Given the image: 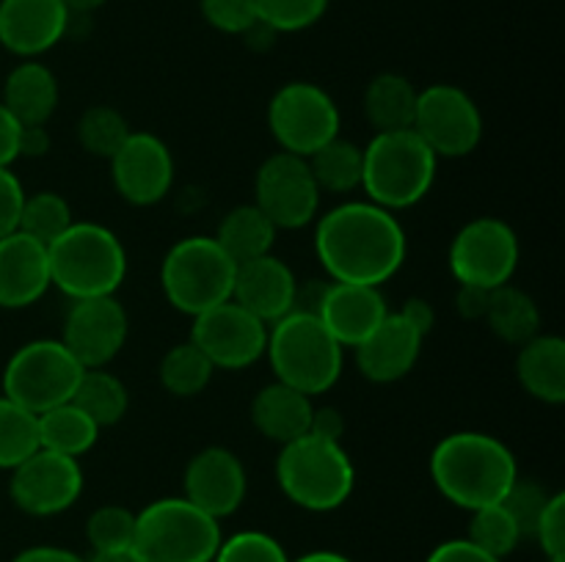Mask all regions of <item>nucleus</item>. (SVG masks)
<instances>
[{
    "label": "nucleus",
    "instance_id": "obj_1",
    "mask_svg": "<svg viewBox=\"0 0 565 562\" xmlns=\"http://www.w3.org/2000/svg\"><path fill=\"white\" fill-rule=\"evenodd\" d=\"M315 253L331 281L381 287L406 259V231L390 209L348 202L318 220Z\"/></svg>",
    "mask_w": 565,
    "mask_h": 562
},
{
    "label": "nucleus",
    "instance_id": "obj_2",
    "mask_svg": "<svg viewBox=\"0 0 565 562\" xmlns=\"http://www.w3.org/2000/svg\"><path fill=\"white\" fill-rule=\"evenodd\" d=\"M430 477L445 499L463 510L500 505L519 477L516 457L489 433H452L430 455Z\"/></svg>",
    "mask_w": 565,
    "mask_h": 562
},
{
    "label": "nucleus",
    "instance_id": "obj_3",
    "mask_svg": "<svg viewBox=\"0 0 565 562\" xmlns=\"http://www.w3.org/2000/svg\"><path fill=\"white\" fill-rule=\"evenodd\" d=\"M50 284L72 301L114 295L127 275V253L119 237L103 224H72L47 246Z\"/></svg>",
    "mask_w": 565,
    "mask_h": 562
},
{
    "label": "nucleus",
    "instance_id": "obj_4",
    "mask_svg": "<svg viewBox=\"0 0 565 562\" xmlns=\"http://www.w3.org/2000/svg\"><path fill=\"white\" fill-rule=\"evenodd\" d=\"M436 163L439 158L414 130L375 132L362 149V187L390 213L414 207L434 187Z\"/></svg>",
    "mask_w": 565,
    "mask_h": 562
},
{
    "label": "nucleus",
    "instance_id": "obj_5",
    "mask_svg": "<svg viewBox=\"0 0 565 562\" xmlns=\"http://www.w3.org/2000/svg\"><path fill=\"white\" fill-rule=\"evenodd\" d=\"M270 325L265 356L279 383L315 397L340 380L342 345L326 331L318 314L290 312Z\"/></svg>",
    "mask_w": 565,
    "mask_h": 562
},
{
    "label": "nucleus",
    "instance_id": "obj_6",
    "mask_svg": "<svg viewBox=\"0 0 565 562\" xmlns=\"http://www.w3.org/2000/svg\"><path fill=\"white\" fill-rule=\"evenodd\" d=\"M276 479L292 505L312 512H329L351 499L356 468L340 441L307 433L281 446Z\"/></svg>",
    "mask_w": 565,
    "mask_h": 562
},
{
    "label": "nucleus",
    "instance_id": "obj_7",
    "mask_svg": "<svg viewBox=\"0 0 565 562\" xmlns=\"http://www.w3.org/2000/svg\"><path fill=\"white\" fill-rule=\"evenodd\" d=\"M221 527L185 496L158 499L136 512L132 549L141 562H213Z\"/></svg>",
    "mask_w": 565,
    "mask_h": 562
},
{
    "label": "nucleus",
    "instance_id": "obj_8",
    "mask_svg": "<svg viewBox=\"0 0 565 562\" xmlns=\"http://www.w3.org/2000/svg\"><path fill=\"white\" fill-rule=\"evenodd\" d=\"M237 264L226 257L215 237H185L174 242L160 264V287L171 306L182 314L207 312L230 301Z\"/></svg>",
    "mask_w": 565,
    "mask_h": 562
},
{
    "label": "nucleus",
    "instance_id": "obj_9",
    "mask_svg": "<svg viewBox=\"0 0 565 562\" xmlns=\"http://www.w3.org/2000/svg\"><path fill=\"white\" fill-rule=\"evenodd\" d=\"M83 367L61 339H36L22 345L3 369V395L31 413L70 402L81 383Z\"/></svg>",
    "mask_w": 565,
    "mask_h": 562
},
{
    "label": "nucleus",
    "instance_id": "obj_10",
    "mask_svg": "<svg viewBox=\"0 0 565 562\" xmlns=\"http://www.w3.org/2000/svg\"><path fill=\"white\" fill-rule=\"evenodd\" d=\"M268 127L281 152L309 158L340 136V110L323 88L296 80L281 86L270 99Z\"/></svg>",
    "mask_w": 565,
    "mask_h": 562
},
{
    "label": "nucleus",
    "instance_id": "obj_11",
    "mask_svg": "<svg viewBox=\"0 0 565 562\" xmlns=\"http://www.w3.org/2000/svg\"><path fill=\"white\" fill-rule=\"evenodd\" d=\"M412 130L436 158H467L480 147L483 116L463 88L436 83L419 91Z\"/></svg>",
    "mask_w": 565,
    "mask_h": 562
},
{
    "label": "nucleus",
    "instance_id": "obj_12",
    "mask_svg": "<svg viewBox=\"0 0 565 562\" xmlns=\"http://www.w3.org/2000/svg\"><path fill=\"white\" fill-rule=\"evenodd\" d=\"M519 268V237L505 220L475 218L450 246V270L458 284L497 290Z\"/></svg>",
    "mask_w": 565,
    "mask_h": 562
},
{
    "label": "nucleus",
    "instance_id": "obj_13",
    "mask_svg": "<svg viewBox=\"0 0 565 562\" xmlns=\"http://www.w3.org/2000/svg\"><path fill=\"white\" fill-rule=\"evenodd\" d=\"M254 204L268 215L276 229H301L312 224L320 207V187L307 158L281 149L270 154L254 180Z\"/></svg>",
    "mask_w": 565,
    "mask_h": 562
},
{
    "label": "nucleus",
    "instance_id": "obj_14",
    "mask_svg": "<svg viewBox=\"0 0 565 562\" xmlns=\"http://www.w3.org/2000/svg\"><path fill=\"white\" fill-rule=\"evenodd\" d=\"M191 342L215 369H246L265 356L268 323L230 298L193 317Z\"/></svg>",
    "mask_w": 565,
    "mask_h": 562
},
{
    "label": "nucleus",
    "instance_id": "obj_15",
    "mask_svg": "<svg viewBox=\"0 0 565 562\" xmlns=\"http://www.w3.org/2000/svg\"><path fill=\"white\" fill-rule=\"evenodd\" d=\"M9 494L11 501L28 516H58L81 499L83 468L77 457L39 446L31 457L11 468Z\"/></svg>",
    "mask_w": 565,
    "mask_h": 562
},
{
    "label": "nucleus",
    "instance_id": "obj_16",
    "mask_svg": "<svg viewBox=\"0 0 565 562\" xmlns=\"http://www.w3.org/2000/svg\"><path fill=\"white\" fill-rule=\"evenodd\" d=\"M127 339V312L114 295L75 301L64 320L66 350L86 369H103L119 356Z\"/></svg>",
    "mask_w": 565,
    "mask_h": 562
},
{
    "label": "nucleus",
    "instance_id": "obj_17",
    "mask_svg": "<svg viewBox=\"0 0 565 562\" xmlns=\"http://www.w3.org/2000/svg\"><path fill=\"white\" fill-rule=\"evenodd\" d=\"M110 180L116 193L136 207L163 202L174 182L171 149L152 132H130L119 152L110 158Z\"/></svg>",
    "mask_w": 565,
    "mask_h": 562
},
{
    "label": "nucleus",
    "instance_id": "obj_18",
    "mask_svg": "<svg viewBox=\"0 0 565 562\" xmlns=\"http://www.w3.org/2000/svg\"><path fill=\"white\" fill-rule=\"evenodd\" d=\"M182 488H185V499L191 505L221 521L243 505L248 477L235 452H230L226 446H207V450L196 452L185 466Z\"/></svg>",
    "mask_w": 565,
    "mask_h": 562
},
{
    "label": "nucleus",
    "instance_id": "obj_19",
    "mask_svg": "<svg viewBox=\"0 0 565 562\" xmlns=\"http://www.w3.org/2000/svg\"><path fill=\"white\" fill-rule=\"evenodd\" d=\"M70 33L64 0H0V44L22 58H36Z\"/></svg>",
    "mask_w": 565,
    "mask_h": 562
},
{
    "label": "nucleus",
    "instance_id": "obj_20",
    "mask_svg": "<svg viewBox=\"0 0 565 562\" xmlns=\"http://www.w3.org/2000/svg\"><path fill=\"white\" fill-rule=\"evenodd\" d=\"M298 279L285 259L265 253V257L241 262L235 270L232 301L241 303L246 312L263 323H276L296 309Z\"/></svg>",
    "mask_w": 565,
    "mask_h": 562
},
{
    "label": "nucleus",
    "instance_id": "obj_21",
    "mask_svg": "<svg viewBox=\"0 0 565 562\" xmlns=\"http://www.w3.org/2000/svg\"><path fill=\"white\" fill-rule=\"evenodd\" d=\"M390 314L379 287L329 281L320 298L318 317L342 347H356L384 323Z\"/></svg>",
    "mask_w": 565,
    "mask_h": 562
},
{
    "label": "nucleus",
    "instance_id": "obj_22",
    "mask_svg": "<svg viewBox=\"0 0 565 562\" xmlns=\"http://www.w3.org/2000/svg\"><path fill=\"white\" fill-rule=\"evenodd\" d=\"M423 342V331L414 328L401 312H390L362 345L353 347L359 372L373 383H395L417 367Z\"/></svg>",
    "mask_w": 565,
    "mask_h": 562
},
{
    "label": "nucleus",
    "instance_id": "obj_23",
    "mask_svg": "<svg viewBox=\"0 0 565 562\" xmlns=\"http://www.w3.org/2000/svg\"><path fill=\"white\" fill-rule=\"evenodd\" d=\"M50 287L47 246L22 231L0 237V309H25Z\"/></svg>",
    "mask_w": 565,
    "mask_h": 562
},
{
    "label": "nucleus",
    "instance_id": "obj_24",
    "mask_svg": "<svg viewBox=\"0 0 565 562\" xmlns=\"http://www.w3.org/2000/svg\"><path fill=\"white\" fill-rule=\"evenodd\" d=\"M312 411V397L276 380L254 397L252 422L265 439L285 446L309 433Z\"/></svg>",
    "mask_w": 565,
    "mask_h": 562
},
{
    "label": "nucleus",
    "instance_id": "obj_25",
    "mask_svg": "<svg viewBox=\"0 0 565 562\" xmlns=\"http://www.w3.org/2000/svg\"><path fill=\"white\" fill-rule=\"evenodd\" d=\"M0 102L22 127L47 125L50 116L58 108V80L50 66L39 61H22L6 77Z\"/></svg>",
    "mask_w": 565,
    "mask_h": 562
},
{
    "label": "nucleus",
    "instance_id": "obj_26",
    "mask_svg": "<svg viewBox=\"0 0 565 562\" xmlns=\"http://www.w3.org/2000/svg\"><path fill=\"white\" fill-rule=\"evenodd\" d=\"M516 378L530 397L550 406L565 400V342L555 334H539L524 342L516 358Z\"/></svg>",
    "mask_w": 565,
    "mask_h": 562
},
{
    "label": "nucleus",
    "instance_id": "obj_27",
    "mask_svg": "<svg viewBox=\"0 0 565 562\" xmlns=\"http://www.w3.org/2000/svg\"><path fill=\"white\" fill-rule=\"evenodd\" d=\"M419 91L408 77L397 72H381L364 91V116L375 132L412 130Z\"/></svg>",
    "mask_w": 565,
    "mask_h": 562
},
{
    "label": "nucleus",
    "instance_id": "obj_28",
    "mask_svg": "<svg viewBox=\"0 0 565 562\" xmlns=\"http://www.w3.org/2000/svg\"><path fill=\"white\" fill-rule=\"evenodd\" d=\"M276 231L279 229L270 224L268 215L257 204H241L224 215L218 231H215V242L224 248L232 262L241 264L270 253Z\"/></svg>",
    "mask_w": 565,
    "mask_h": 562
},
{
    "label": "nucleus",
    "instance_id": "obj_29",
    "mask_svg": "<svg viewBox=\"0 0 565 562\" xmlns=\"http://www.w3.org/2000/svg\"><path fill=\"white\" fill-rule=\"evenodd\" d=\"M39 446L61 455L81 457L97 444L99 428L75 406V402H61L50 411L39 413Z\"/></svg>",
    "mask_w": 565,
    "mask_h": 562
},
{
    "label": "nucleus",
    "instance_id": "obj_30",
    "mask_svg": "<svg viewBox=\"0 0 565 562\" xmlns=\"http://www.w3.org/2000/svg\"><path fill=\"white\" fill-rule=\"evenodd\" d=\"M486 323L489 328L500 336L502 342L522 347L533 336L541 334V312L539 303L527 295L524 290L511 284H502L491 290L489 312H486Z\"/></svg>",
    "mask_w": 565,
    "mask_h": 562
},
{
    "label": "nucleus",
    "instance_id": "obj_31",
    "mask_svg": "<svg viewBox=\"0 0 565 562\" xmlns=\"http://www.w3.org/2000/svg\"><path fill=\"white\" fill-rule=\"evenodd\" d=\"M72 402L97 424L103 428H114L125 419L127 406H130V397H127L125 383L116 378L108 369H86L77 383Z\"/></svg>",
    "mask_w": 565,
    "mask_h": 562
},
{
    "label": "nucleus",
    "instance_id": "obj_32",
    "mask_svg": "<svg viewBox=\"0 0 565 562\" xmlns=\"http://www.w3.org/2000/svg\"><path fill=\"white\" fill-rule=\"evenodd\" d=\"M307 165L320 193H351L362 187V147L345 138H331L318 152L309 154Z\"/></svg>",
    "mask_w": 565,
    "mask_h": 562
},
{
    "label": "nucleus",
    "instance_id": "obj_33",
    "mask_svg": "<svg viewBox=\"0 0 565 562\" xmlns=\"http://www.w3.org/2000/svg\"><path fill=\"white\" fill-rule=\"evenodd\" d=\"M213 364L207 361L202 350L191 339L174 345L163 356L158 369V378L163 389L174 397H196L207 389L213 378Z\"/></svg>",
    "mask_w": 565,
    "mask_h": 562
},
{
    "label": "nucleus",
    "instance_id": "obj_34",
    "mask_svg": "<svg viewBox=\"0 0 565 562\" xmlns=\"http://www.w3.org/2000/svg\"><path fill=\"white\" fill-rule=\"evenodd\" d=\"M39 450V419L0 395V468H17Z\"/></svg>",
    "mask_w": 565,
    "mask_h": 562
},
{
    "label": "nucleus",
    "instance_id": "obj_35",
    "mask_svg": "<svg viewBox=\"0 0 565 562\" xmlns=\"http://www.w3.org/2000/svg\"><path fill=\"white\" fill-rule=\"evenodd\" d=\"M130 132L125 116L110 105H92L88 110H83L81 121H77V141L94 158H114L121 143L130 138Z\"/></svg>",
    "mask_w": 565,
    "mask_h": 562
},
{
    "label": "nucleus",
    "instance_id": "obj_36",
    "mask_svg": "<svg viewBox=\"0 0 565 562\" xmlns=\"http://www.w3.org/2000/svg\"><path fill=\"white\" fill-rule=\"evenodd\" d=\"M75 224L72 220V209L70 202L64 196L53 191H42L36 196H25L22 202V213H20V229L22 235L33 237L42 246H50L55 237L64 235L70 226Z\"/></svg>",
    "mask_w": 565,
    "mask_h": 562
},
{
    "label": "nucleus",
    "instance_id": "obj_37",
    "mask_svg": "<svg viewBox=\"0 0 565 562\" xmlns=\"http://www.w3.org/2000/svg\"><path fill=\"white\" fill-rule=\"evenodd\" d=\"M467 540H472L486 554L502 560V556H508L516 549L519 540H522V532H519L516 521H513L505 507L489 505L480 507V510H472Z\"/></svg>",
    "mask_w": 565,
    "mask_h": 562
},
{
    "label": "nucleus",
    "instance_id": "obj_38",
    "mask_svg": "<svg viewBox=\"0 0 565 562\" xmlns=\"http://www.w3.org/2000/svg\"><path fill=\"white\" fill-rule=\"evenodd\" d=\"M86 534L94 551L130 549L132 540H136V512L121 505L97 507L88 516Z\"/></svg>",
    "mask_w": 565,
    "mask_h": 562
},
{
    "label": "nucleus",
    "instance_id": "obj_39",
    "mask_svg": "<svg viewBox=\"0 0 565 562\" xmlns=\"http://www.w3.org/2000/svg\"><path fill=\"white\" fill-rule=\"evenodd\" d=\"M329 0H257V20L276 33H296L315 25Z\"/></svg>",
    "mask_w": 565,
    "mask_h": 562
},
{
    "label": "nucleus",
    "instance_id": "obj_40",
    "mask_svg": "<svg viewBox=\"0 0 565 562\" xmlns=\"http://www.w3.org/2000/svg\"><path fill=\"white\" fill-rule=\"evenodd\" d=\"M213 562H290L276 538L265 532H237L230 540H221Z\"/></svg>",
    "mask_w": 565,
    "mask_h": 562
},
{
    "label": "nucleus",
    "instance_id": "obj_41",
    "mask_svg": "<svg viewBox=\"0 0 565 562\" xmlns=\"http://www.w3.org/2000/svg\"><path fill=\"white\" fill-rule=\"evenodd\" d=\"M552 494H546L539 483L533 479L516 477V483L508 488V494L502 496L500 505L511 512V518L516 521L522 538H533L535 523H539L541 512H544L546 501H550Z\"/></svg>",
    "mask_w": 565,
    "mask_h": 562
},
{
    "label": "nucleus",
    "instance_id": "obj_42",
    "mask_svg": "<svg viewBox=\"0 0 565 562\" xmlns=\"http://www.w3.org/2000/svg\"><path fill=\"white\" fill-rule=\"evenodd\" d=\"M207 25L221 33H246L257 22V0H199Z\"/></svg>",
    "mask_w": 565,
    "mask_h": 562
},
{
    "label": "nucleus",
    "instance_id": "obj_43",
    "mask_svg": "<svg viewBox=\"0 0 565 562\" xmlns=\"http://www.w3.org/2000/svg\"><path fill=\"white\" fill-rule=\"evenodd\" d=\"M533 538L544 549L546 560L565 562V494H552L535 523Z\"/></svg>",
    "mask_w": 565,
    "mask_h": 562
},
{
    "label": "nucleus",
    "instance_id": "obj_44",
    "mask_svg": "<svg viewBox=\"0 0 565 562\" xmlns=\"http://www.w3.org/2000/svg\"><path fill=\"white\" fill-rule=\"evenodd\" d=\"M25 202L22 182L17 180L9 165H0V237L20 229V213Z\"/></svg>",
    "mask_w": 565,
    "mask_h": 562
},
{
    "label": "nucleus",
    "instance_id": "obj_45",
    "mask_svg": "<svg viewBox=\"0 0 565 562\" xmlns=\"http://www.w3.org/2000/svg\"><path fill=\"white\" fill-rule=\"evenodd\" d=\"M425 562H502V560L486 554V551L478 549L472 540L461 538V540H447V543L436 545Z\"/></svg>",
    "mask_w": 565,
    "mask_h": 562
},
{
    "label": "nucleus",
    "instance_id": "obj_46",
    "mask_svg": "<svg viewBox=\"0 0 565 562\" xmlns=\"http://www.w3.org/2000/svg\"><path fill=\"white\" fill-rule=\"evenodd\" d=\"M20 121L0 102V165H11L20 158Z\"/></svg>",
    "mask_w": 565,
    "mask_h": 562
},
{
    "label": "nucleus",
    "instance_id": "obj_47",
    "mask_svg": "<svg viewBox=\"0 0 565 562\" xmlns=\"http://www.w3.org/2000/svg\"><path fill=\"white\" fill-rule=\"evenodd\" d=\"M489 301H491V290H483V287H472V284H458L456 306L458 312H461V317L486 320Z\"/></svg>",
    "mask_w": 565,
    "mask_h": 562
},
{
    "label": "nucleus",
    "instance_id": "obj_48",
    "mask_svg": "<svg viewBox=\"0 0 565 562\" xmlns=\"http://www.w3.org/2000/svg\"><path fill=\"white\" fill-rule=\"evenodd\" d=\"M309 433L320 435V439L329 441H340L342 444V433H345V419L337 408H315L312 411V422H309Z\"/></svg>",
    "mask_w": 565,
    "mask_h": 562
},
{
    "label": "nucleus",
    "instance_id": "obj_49",
    "mask_svg": "<svg viewBox=\"0 0 565 562\" xmlns=\"http://www.w3.org/2000/svg\"><path fill=\"white\" fill-rule=\"evenodd\" d=\"M11 562H86L81 554L61 545H31V549L20 551Z\"/></svg>",
    "mask_w": 565,
    "mask_h": 562
},
{
    "label": "nucleus",
    "instance_id": "obj_50",
    "mask_svg": "<svg viewBox=\"0 0 565 562\" xmlns=\"http://www.w3.org/2000/svg\"><path fill=\"white\" fill-rule=\"evenodd\" d=\"M50 149V132L44 125L22 127L20 130V158H42Z\"/></svg>",
    "mask_w": 565,
    "mask_h": 562
},
{
    "label": "nucleus",
    "instance_id": "obj_51",
    "mask_svg": "<svg viewBox=\"0 0 565 562\" xmlns=\"http://www.w3.org/2000/svg\"><path fill=\"white\" fill-rule=\"evenodd\" d=\"M401 314L414 325V328L423 331L425 336H428V331L434 328V323H436L434 309H430V303L423 301V298H408V301L403 303Z\"/></svg>",
    "mask_w": 565,
    "mask_h": 562
},
{
    "label": "nucleus",
    "instance_id": "obj_52",
    "mask_svg": "<svg viewBox=\"0 0 565 562\" xmlns=\"http://www.w3.org/2000/svg\"><path fill=\"white\" fill-rule=\"evenodd\" d=\"M86 562H141V556L136 554V549H114V551H94L92 560Z\"/></svg>",
    "mask_w": 565,
    "mask_h": 562
},
{
    "label": "nucleus",
    "instance_id": "obj_53",
    "mask_svg": "<svg viewBox=\"0 0 565 562\" xmlns=\"http://www.w3.org/2000/svg\"><path fill=\"white\" fill-rule=\"evenodd\" d=\"M108 0H64V6L70 9V14H92L99 6H105Z\"/></svg>",
    "mask_w": 565,
    "mask_h": 562
},
{
    "label": "nucleus",
    "instance_id": "obj_54",
    "mask_svg": "<svg viewBox=\"0 0 565 562\" xmlns=\"http://www.w3.org/2000/svg\"><path fill=\"white\" fill-rule=\"evenodd\" d=\"M296 562H351L345 554H337V551H309L301 560Z\"/></svg>",
    "mask_w": 565,
    "mask_h": 562
},
{
    "label": "nucleus",
    "instance_id": "obj_55",
    "mask_svg": "<svg viewBox=\"0 0 565 562\" xmlns=\"http://www.w3.org/2000/svg\"><path fill=\"white\" fill-rule=\"evenodd\" d=\"M546 562H552V560H546Z\"/></svg>",
    "mask_w": 565,
    "mask_h": 562
}]
</instances>
